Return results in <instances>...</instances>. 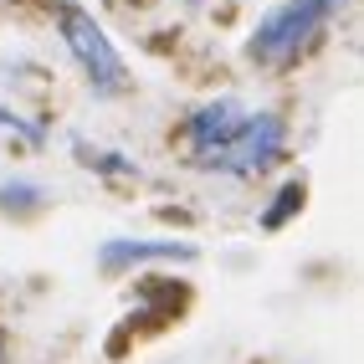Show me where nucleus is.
<instances>
[{"instance_id": "obj_1", "label": "nucleus", "mask_w": 364, "mask_h": 364, "mask_svg": "<svg viewBox=\"0 0 364 364\" xmlns=\"http://www.w3.org/2000/svg\"><path fill=\"white\" fill-rule=\"evenodd\" d=\"M282 144H287V124L277 113L267 108H247L241 113V124L215 144L210 154H200L196 164L200 169H221V175H262V169H272L282 159Z\"/></svg>"}, {"instance_id": "obj_2", "label": "nucleus", "mask_w": 364, "mask_h": 364, "mask_svg": "<svg viewBox=\"0 0 364 364\" xmlns=\"http://www.w3.org/2000/svg\"><path fill=\"white\" fill-rule=\"evenodd\" d=\"M344 6V0H282L257 21V36H252V57L267 67H282L293 62L303 46L328 26V16Z\"/></svg>"}, {"instance_id": "obj_3", "label": "nucleus", "mask_w": 364, "mask_h": 364, "mask_svg": "<svg viewBox=\"0 0 364 364\" xmlns=\"http://www.w3.org/2000/svg\"><path fill=\"white\" fill-rule=\"evenodd\" d=\"M57 26H62V41L72 46V57L82 62L87 82L98 87V92H124V87H129L124 57L113 52L108 31H103V26H98V21H92L87 11H77V6H62V11H57Z\"/></svg>"}, {"instance_id": "obj_4", "label": "nucleus", "mask_w": 364, "mask_h": 364, "mask_svg": "<svg viewBox=\"0 0 364 364\" xmlns=\"http://www.w3.org/2000/svg\"><path fill=\"white\" fill-rule=\"evenodd\" d=\"M154 257H164V262H190L196 252L180 247V241H108V247L98 252L103 267H118V262H154Z\"/></svg>"}, {"instance_id": "obj_5", "label": "nucleus", "mask_w": 364, "mask_h": 364, "mask_svg": "<svg viewBox=\"0 0 364 364\" xmlns=\"http://www.w3.org/2000/svg\"><path fill=\"white\" fill-rule=\"evenodd\" d=\"M277 196H282V200L262 215V226H267V231H277V226L287 221V215H293V205H303V185H287V190H277Z\"/></svg>"}]
</instances>
